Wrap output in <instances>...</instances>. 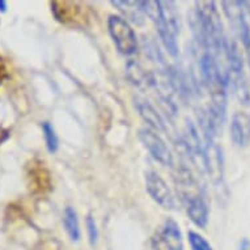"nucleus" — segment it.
<instances>
[{
	"label": "nucleus",
	"mask_w": 250,
	"mask_h": 250,
	"mask_svg": "<svg viewBox=\"0 0 250 250\" xmlns=\"http://www.w3.org/2000/svg\"><path fill=\"white\" fill-rule=\"evenodd\" d=\"M144 15H147L155 22L159 37L164 43L165 49L172 57L178 55V42L180 37V16L177 12L174 1H155L148 0L142 1Z\"/></svg>",
	"instance_id": "f257e3e1"
},
{
	"label": "nucleus",
	"mask_w": 250,
	"mask_h": 250,
	"mask_svg": "<svg viewBox=\"0 0 250 250\" xmlns=\"http://www.w3.org/2000/svg\"><path fill=\"white\" fill-rule=\"evenodd\" d=\"M107 28L111 40L119 50V53L123 55H132L136 53L138 40L130 22H127L122 16L113 15L107 20Z\"/></svg>",
	"instance_id": "f03ea898"
},
{
	"label": "nucleus",
	"mask_w": 250,
	"mask_h": 250,
	"mask_svg": "<svg viewBox=\"0 0 250 250\" xmlns=\"http://www.w3.org/2000/svg\"><path fill=\"white\" fill-rule=\"evenodd\" d=\"M203 159H205L206 174L212 184H222L224 176V157L222 146L215 138H203Z\"/></svg>",
	"instance_id": "7ed1b4c3"
},
{
	"label": "nucleus",
	"mask_w": 250,
	"mask_h": 250,
	"mask_svg": "<svg viewBox=\"0 0 250 250\" xmlns=\"http://www.w3.org/2000/svg\"><path fill=\"white\" fill-rule=\"evenodd\" d=\"M144 178H146V190L149 194V197L157 205H160L163 208L174 209V207H176L174 195H173L168 184L161 178L160 174L149 170V172L146 173Z\"/></svg>",
	"instance_id": "20e7f679"
},
{
	"label": "nucleus",
	"mask_w": 250,
	"mask_h": 250,
	"mask_svg": "<svg viewBox=\"0 0 250 250\" xmlns=\"http://www.w3.org/2000/svg\"><path fill=\"white\" fill-rule=\"evenodd\" d=\"M139 140L143 144V147L147 149L151 156L156 161L165 167H172L173 156L169 151L168 146L161 139V136L156 131L151 130L149 127L140 128L139 130Z\"/></svg>",
	"instance_id": "39448f33"
},
{
	"label": "nucleus",
	"mask_w": 250,
	"mask_h": 250,
	"mask_svg": "<svg viewBox=\"0 0 250 250\" xmlns=\"http://www.w3.org/2000/svg\"><path fill=\"white\" fill-rule=\"evenodd\" d=\"M156 250H182V237L176 222L168 220L155 238Z\"/></svg>",
	"instance_id": "423d86ee"
},
{
	"label": "nucleus",
	"mask_w": 250,
	"mask_h": 250,
	"mask_svg": "<svg viewBox=\"0 0 250 250\" xmlns=\"http://www.w3.org/2000/svg\"><path fill=\"white\" fill-rule=\"evenodd\" d=\"M230 139L237 148H245L250 143V115L236 113L230 121Z\"/></svg>",
	"instance_id": "0eeeda50"
},
{
	"label": "nucleus",
	"mask_w": 250,
	"mask_h": 250,
	"mask_svg": "<svg viewBox=\"0 0 250 250\" xmlns=\"http://www.w3.org/2000/svg\"><path fill=\"white\" fill-rule=\"evenodd\" d=\"M185 205L190 220L199 228H205L208 223L209 216V208L205 197L202 194L194 195L188 201H185Z\"/></svg>",
	"instance_id": "6e6552de"
},
{
	"label": "nucleus",
	"mask_w": 250,
	"mask_h": 250,
	"mask_svg": "<svg viewBox=\"0 0 250 250\" xmlns=\"http://www.w3.org/2000/svg\"><path fill=\"white\" fill-rule=\"evenodd\" d=\"M134 105H135L136 110L139 111V115L142 117L144 122L148 123V126L153 131H167V126L163 117L159 114V111L156 110L155 106L146 101V100L138 99L134 100Z\"/></svg>",
	"instance_id": "1a4fd4ad"
},
{
	"label": "nucleus",
	"mask_w": 250,
	"mask_h": 250,
	"mask_svg": "<svg viewBox=\"0 0 250 250\" xmlns=\"http://www.w3.org/2000/svg\"><path fill=\"white\" fill-rule=\"evenodd\" d=\"M126 74H127L128 80L138 88L148 89V88L156 85L155 76L151 72H148L138 62H128L126 66Z\"/></svg>",
	"instance_id": "9d476101"
},
{
	"label": "nucleus",
	"mask_w": 250,
	"mask_h": 250,
	"mask_svg": "<svg viewBox=\"0 0 250 250\" xmlns=\"http://www.w3.org/2000/svg\"><path fill=\"white\" fill-rule=\"evenodd\" d=\"M111 4L119 9V12L123 15V19L131 21L134 24H143L144 12L142 8V1H130V0H115L111 1Z\"/></svg>",
	"instance_id": "9b49d317"
},
{
	"label": "nucleus",
	"mask_w": 250,
	"mask_h": 250,
	"mask_svg": "<svg viewBox=\"0 0 250 250\" xmlns=\"http://www.w3.org/2000/svg\"><path fill=\"white\" fill-rule=\"evenodd\" d=\"M63 226L66 229L68 237L72 241H79L80 240V226H79L78 213L72 207H67L63 213Z\"/></svg>",
	"instance_id": "f8f14e48"
},
{
	"label": "nucleus",
	"mask_w": 250,
	"mask_h": 250,
	"mask_svg": "<svg viewBox=\"0 0 250 250\" xmlns=\"http://www.w3.org/2000/svg\"><path fill=\"white\" fill-rule=\"evenodd\" d=\"M42 132H43V138H45L46 147L49 149V152L54 153L58 149V138L55 134V130L51 126V123L43 122L42 123Z\"/></svg>",
	"instance_id": "ddd939ff"
},
{
	"label": "nucleus",
	"mask_w": 250,
	"mask_h": 250,
	"mask_svg": "<svg viewBox=\"0 0 250 250\" xmlns=\"http://www.w3.org/2000/svg\"><path fill=\"white\" fill-rule=\"evenodd\" d=\"M188 237H189L191 250H212V246L209 245V242L202 234L197 233L194 230H190Z\"/></svg>",
	"instance_id": "4468645a"
},
{
	"label": "nucleus",
	"mask_w": 250,
	"mask_h": 250,
	"mask_svg": "<svg viewBox=\"0 0 250 250\" xmlns=\"http://www.w3.org/2000/svg\"><path fill=\"white\" fill-rule=\"evenodd\" d=\"M86 232H88L90 245H95L97 237H99V232H97V226H96L95 219L92 217V215H88L86 217Z\"/></svg>",
	"instance_id": "2eb2a0df"
},
{
	"label": "nucleus",
	"mask_w": 250,
	"mask_h": 250,
	"mask_svg": "<svg viewBox=\"0 0 250 250\" xmlns=\"http://www.w3.org/2000/svg\"><path fill=\"white\" fill-rule=\"evenodd\" d=\"M34 250H63V246L55 238H49V240L40 242Z\"/></svg>",
	"instance_id": "dca6fc26"
},
{
	"label": "nucleus",
	"mask_w": 250,
	"mask_h": 250,
	"mask_svg": "<svg viewBox=\"0 0 250 250\" xmlns=\"http://www.w3.org/2000/svg\"><path fill=\"white\" fill-rule=\"evenodd\" d=\"M240 250H250V241L248 238H244L240 244Z\"/></svg>",
	"instance_id": "f3484780"
},
{
	"label": "nucleus",
	"mask_w": 250,
	"mask_h": 250,
	"mask_svg": "<svg viewBox=\"0 0 250 250\" xmlns=\"http://www.w3.org/2000/svg\"><path fill=\"white\" fill-rule=\"evenodd\" d=\"M7 7H8L7 1H4V0H0V12H5V11H7Z\"/></svg>",
	"instance_id": "a211bd4d"
},
{
	"label": "nucleus",
	"mask_w": 250,
	"mask_h": 250,
	"mask_svg": "<svg viewBox=\"0 0 250 250\" xmlns=\"http://www.w3.org/2000/svg\"><path fill=\"white\" fill-rule=\"evenodd\" d=\"M248 3V5H249V8H250V1H246Z\"/></svg>",
	"instance_id": "6ab92c4d"
}]
</instances>
